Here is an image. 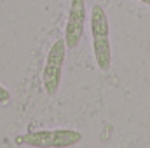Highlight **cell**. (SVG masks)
Listing matches in <instances>:
<instances>
[{
  "mask_svg": "<svg viewBox=\"0 0 150 148\" xmlns=\"http://www.w3.org/2000/svg\"><path fill=\"white\" fill-rule=\"evenodd\" d=\"M91 37H93V52L96 66L101 72H108L112 66V47H110V23L107 12L101 5L94 4L89 16Z\"/></svg>",
  "mask_w": 150,
  "mask_h": 148,
  "instance_id": "obj_1",
  "label": "cell"
},
{
  "mask_svg": "<svg viewBox=\"0 0 150 148\" xmlns=\"http://www.w3.org/2000/svg\"><path fill=\"white\" fill-rule=\"evenodd\" d=\"M16 141L32 148H70L82 141V134L75 129H44L26 132Z\"/></svg>",
  "mask_w": 150,
  "mask_h": 148,
  "instance_id": "obj_2",
  "label": "cell"
},
{
  "mask_svg": "<svg viewBox=\"0 0 150 148\" xmlns=\"http://www.w3.org/2000/svg\"><path fill=\"white\" fill-rule=\"evenodd\" d=\"M65 56H67V44H65V38H59L51 45L47 59H45L44 73H42V84L49 96H54L59 89Z\"/></svg>",
  "mask_w": 150,
  "mask_h": 148,
  "instance_id": "obj_3",
  "label": "cell"
},
{
  "mask_svg": "<svg viewBox=\"0 0 150 148\" xmlns=\"http://www.w3.org/2000/svg\"><path fill=\"white\" fill-rule=\"evenodd\" d=\"M86 2L84 0H72L70 2V11H68V19L65 26V44L68 51L77 49L84 35V26H86Z\"/></svg>",
  "mask_w": 150,
  "mask_h": 148,
  "instance_id": "obj_4",
  "label": "cell"
},
{
  "mask_svg": "<svg viewBox=\"0 0 150 148\" xmlns=\"http://www.w3.org/2000/svg\"><path fill=\"white\" fill-rule=\"evenodd\" d=\"M9 99H11V92H9L4 85H0V105H2V103H7Z\"/></svg>",
  "mask_w": 150,
  "mask_h": 148,
  "instance_id": "obj_5",
  "label": "cell"
},
{
  "mask_svg": "<svg viewBox=\"0 0 150 148\" xmlns=\"http://www.w3.org/2000/svg\"><path fill=\"white\" fill-rule=\"evenodd\" d=\"M138 2H142V4H145V5H150V0H138Z\"/></svg>",
  "mask_w": 150,
  "mask_h": 148,
  "instance_id": "obj_6",
  "label": "cell"
}]
</instances>
